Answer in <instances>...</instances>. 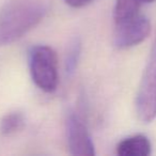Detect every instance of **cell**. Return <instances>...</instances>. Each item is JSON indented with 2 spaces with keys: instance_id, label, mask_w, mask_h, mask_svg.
<instances>
[{
  "instance_id": "obj_3",
  "label": "cell",
  "mask_w": 156,
  "mask_h": 156,
  "mask_svg": "<svg viewBox=\"0 0 156 156\" xmlns=\"http://www.w3.org/2000/svg\"><path fill=\"white\" fill-rule=\"evenodd\" d=\"M138 119L150 123L156 118V35L136 95Z\"/></svg>"
},
{
  "instance_id": "obj_6",
  "label": "cell",
  "mask_w": 156,
  "mask_h": 156,
  "mask_svg": "<svg viewBox=\"0 0 156 156\" xmlns=\"http://www.w3.org/2000/svg\"><path fill=\"white\" fill-rule=\"evenodd\" d=\"M151 152V141L141 134L124 138L117 145V154L120 156H147Z\"/></svg>"
},
{
  "instance_id": "obj_9",
  "label": "cell",
  "mask_w": 156,
  "mask_h": 156,
  "mask_svg": "<svg viewBox=\"0 0 156 156\" xmlns=\"http://www.w3.org/2000/svg\"><path fill=\"white\" fill-rule=\"evenodd\" d=\"M80 54L81 42L78 37H76L69 44L66 51V57H65V72L67 75L71 76L75 73L79 59H80Z\"/></svg>"
},
{
  "instance_id": "obj_1",
  "label": "cell",
  "mask_w": 156,
  "mask_h": 156,
  "mask_svg": "<svg viewBox=\"0 0 156 156\" xmlns=\"http://www.w3.org/2000/svg\"><path fill=\"white\" fill-rule=\"evenodd\" d=\"M49 0H11L0 9V47L14 43L47 14Z\"/></svg>"
},
{
  "instance_id": "obj_2",
  "label": "cell",
  "mask_w": 156,
  "mask_h": 156,
  "mask_svg": "<svg viewBox=\"0 0 156 156\" xmlns=\"http://www.w3.org/2000/svg\"><path fill=\"white\" fill-rule=\"evenodd\" d=\"M28 58L33 83L44 92H54L59 81L58 59L55 50L46 45L33 46Z\"/></svg>"
},
{
  "instance_id": "obj_7",
  "label": "cell",
  "mask_w": 156,
  "mask_h": 156,
  "mask_svg": "<svg viewBox=\"0 0 156 156\" xmlns=\"http://www.w3.org/2000/svg\"><path fill=\"white\" fill-rule=\"evenodd\" d=\"M156 0H115L113 9V20L115 22L130 17L140 13V9L143 5L152 3Z\"/></svg>"
},
{
  "instance_id": "obj_4",
  "label": "cell",
  "mask_w": 156,
  "mask_h": 156,
  "mask_svg": "<svg viewBox=\"0 0 156 156\" xmlns=\"http://www.w3.org/2000/svg\"><path fill=\"white\" fill-rule=\"evenodd\" d=\"M115 24L113 45L118 49H128L139 45L151 32V23L141 13L115 22Z\"/></svg>"
},
{
  "instance_id": "obj_10",
  "label": "cell",
  "mask_w": 156,
  "mask_h": 156,
  "mask_svg": "<svg viewBox=\"0 0 156 156\" xmlns=\"http://www.w3.org/2000/svg\"><path fill=\"white\" fill-rule=\"evenodd\" d=\"M65 3L72 8H83L89 5L93 0H64Z\"/></svg>"
},
{
  "instance_id": "obj_8",
  "label": "cell",
  "mask_w": 156,
  "mask_h": 156,
  "mask_svg": "<svg viewBox=\"0 0 156 156\" xmlns=\"http://www.w3.org/2000/svg\"><path fill=\"white\" fill-rule=\"evenodd\" d=\"M25 126V117L20 111H13L3 115L0 120V136L8 137L18 133Z\"/></svg>"
},
{
  "instance_id": "obj_5",
  "label": "cell",
  "mask_w": 156,
  "mask_h": 156,
  "mask_svg": "<svg viewBox=\"0 0 156 156\" xmlns=\"http://www.w3.org/2000/svg\"><path fill=\"white\" fill-rule=\"evenodd\" d=\"M66 138L71 154L78 156L95 155L94 143L90 137L87 126L75 112H71L67 117Z\"/></svg>"
}]
</instances>
